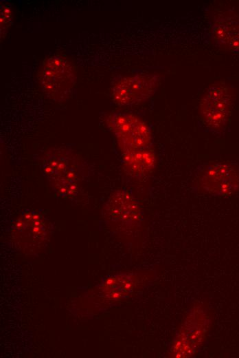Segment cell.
<instances>
[{"label":"cell","instance_id":"6da1fadb","mask_svg":"<svg viewBox=\"0 0 239 358\" xmlns=\"http://www.w3.org/2000/svg\"><path fill=\"white\" fill-rule=\"evenodd\" d=\"M41 169L52 189L63 197L76 196L87 173L85 163L66 151H55L47 156Z\"/></svg>","mask_w":239,"mask_h":358},{"label":"cell","instance_id":"7a4b0ae2","mask_svg":"<svg viewBox=\"0 0 239 358\" xmlns=\"http://www.w3.org/2000/svg\"><path fill=\"white\" fill-rule=\"evenodd\" d=\"M194 189L214 196H225L239 189V167L227 162H210L198 166Z\"/></svg>","mask_w":239,"mask_h":358},{"label":"cell","instance_id":"3957f363","mask_svg":"<svg viewBox=\"0 0 239 358\" xmlns=\"http://www.w3.org/2000/svg\"><path fill=\"white\" fill-rule=\"evenodd\" d=\"M109 125L122 153L150 148L152 143L149 127L132 114L120 112L113 113Z\"/></svg>","mask_w":239,"mask_h":358},{"label":"cell","instance_id":"277c9868","mask_svg":"<svg viewBox=\"0 0 239 358\" xmlns=\"http://www.w3.org/2000/svg\"><path fill=\"white\" fill-rule=\"evenodd\" d=\"M76 78L72 64L60 56L47 59L39 74L43 91L54 100L67 98L75 85Z\"/></svg>","mask_w":239,"mask_h":358},{"label":"cell","instance_id":"5b68a950","mask_svg":"<svg viewBox=\"0 0 239 358\" xmlns=\"http://www.w3.org/2000/svg\"><path fill=\"white\" fill-rule=\"evenodd\" d=\"M233 102L230 88L223 83L209 86L199 105V113L205 125L209 129L223 128L229 116Z\"/></svg>","mask_w":239,"mask_h":358},{"label":"cell","instance_id":"8992f818","mask_svg":"<svg viewBox=\"0 0 239 358\" xmlns=\"http://www.w3.org/2000/svg\"><path fill=\"white\" fill-rule=\"evenodd\" d=\"M159 82L157 74L140 73L126 76L118 80L113 87L112 99L119 105H130L150 98Z\"/></svg>","mask_w":239,"mask_h":358},{"label":"cell","instance_id":"52a82bcc","mask_svg":"<svg viewBox=\"0 0 239 358\" xmlns=\"http://www.w3.org/2000/svg\"><path fill=\"white\" fill-rule=\"evenodd\" d=\"M110 218L125 226H132L141 218V209L132 194L119 189L111 193L106 204Z\"/></svg>","mask_w":239,"mask_h":358},{"label":"cell","instance_id":"ba28073f","mask_svg":"<svg viewBox=\"0 0 239 358\" xmlns=\"http://www.w3.org/2000/svg\"><path fill=\"white\" fill-rule=\"evenodd\" d=\"M155 165L156 157L150 148L123 153V169L130 177L145 176L155 167Z\"/></svg>","mask_w":239,"mask_h":358},{"label":"cell","instance_id":"9c48e42d","mask_svg":"<svg viewBox=\"0 0 239 358\" xmlns=\"http://www.w3.org/2000/svg\"><path fill=\"white\" fill-rule=\"evenodd\" d=\"M14 229L31 240H42L46 235V228L42 218L34 212L24 214L16 222Z\"/></svg>","mask_w":239,"mask_h":358},{"label":"cell","instance_id":"30bf717a","mask_svg":"<svg viewBox=\"0 0 239 358\" xmlns=\"http://www.w3.org/2000/svg\"><path fill=\"white\" fill-rule=\"evenodd\" d=\"M216 41L229 47H239V22L225 21L215 25L213 30Z\"/></svg>","mask_w":239,"mask_h":358},{"label":"cell","instance_id":"8fae6325","mask_svg":"<svg viewBox=\"0 0 239 358\" xmlns=\"http://www.w3.org/2000/svg\"><path fill=\"white\" fill-rule=\"evenodd\" d=\"M12 21V11L10 6L8 5H1V18H0V25H1V36L5 35L7 32L8 29L10 26Z\"/></svg>","mask_w":239,"mask_h":358}]
</instances>
